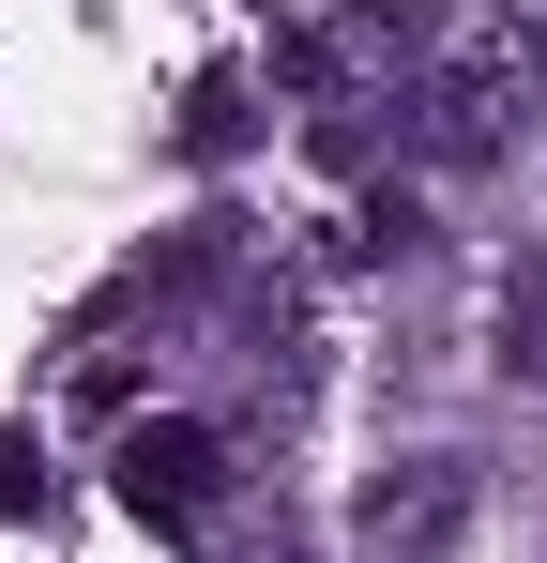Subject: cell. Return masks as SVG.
Segmentation results:
<instances>
[{
	"label": "cell",
	"instance_id": "2",
	"mask_svg": "<svg viewBox=\"0 0 547 563\" xmlns=\"http://www.w3.org/2000/svg\"><path fill=\"white\" fill-rule=\"evenodd\" d=\"M426 46H442V0H320L289 62H304V77H350V92H365V77L426 62Z\"/></svg>",
	"mask_w": 547,
	"mask_h": 563
},
{
	"label": "cell",
	"instance_id": "3",
	"mask_svg": "<svg viewBox=\"0 0 547 563\" xmlns=\"http://www.w3.org/2000/svg\"><path fill=\"white\" fill-rule=\"evenodd\" d=\"M122 503L168 518V533H198V518L228 503V442H213V427H137V442H122Z\"/></svg>",
	"mask_w": 547,
	"mask_h": 563
},
{
	"label": "cell",
	"instance_id": "4",
	"mask_svg": "<svg viewBox=\"0 0 547 563\" xmlns=\"http://www.w3.org/2000/svg\"><path fill=\"white\" fill-rule=\"evenodd\" d=\"M502 335H517V366H547V275L517 289V320H502Z\"/></svg>",
	"mask_w": 547,
	"mask_h": 563
},
{
	"label": "cell",
	"instance_id": "1",
	"mask_svg": "<svg viewBox=\"0 0 547 563\" xmlns=\"http://www.w3.org/2000/svg\"><path fill=\"white\" fill-rule=\"evenodd\" d=\"M471 518H487V487L471 457H380L350 503V563H456L471 549Z\"/></svg>",
	"mask_w": 547,
	"mask_h": 563
}]
</instances>
